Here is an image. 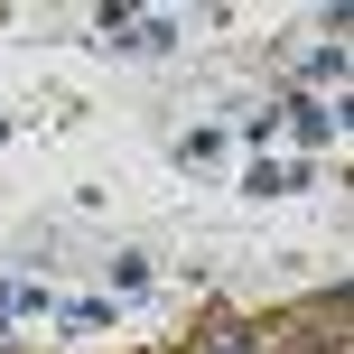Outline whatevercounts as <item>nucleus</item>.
<instances>
[{"instance_id":"1","label":"nucleus","mask_w":354,"mask_h":354,"mask_svg":"<svg viewBox=\"0 0 354 354\" xmlns=\"http://www.w3.org/2000/svg\"><path fill=\"white\" fill-rule=\"evenodd\" d=\"M214 354H252V336H224V345H214Z\"/></svg>"}]
</instances>
